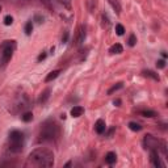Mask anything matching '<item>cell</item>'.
Returning <instances> with one entry per match:
<instances>
[{"instance_id":"1","label":"cell","mask_w":168,"mask_h":168,"mask_svg":"<svg viewBox=\"0 0 168 168\" xmlns=\"http://www.w3.org/2000/svg\"><path fill=\"white\" fill-rule=\"evenodd\" d=\"M29 163L37 167H51L54 164V154L47 149H37L29 155Z\"/></svg>"},{"instance_id":"2","label":"cell","mask_w":168,"mask_h":168,"mask_svg":"<svg viewBox=\"0 0 168 168\" xmlns=\"http://www.w3.org/2000/svg\"><path fill=\"white\" fill-rule=\"evenodd\" d=\"M59 137V126L54 121H49L44 124L41 131H39V139L44 142H53Z\"/></svg>"},{"instance_id":"3","label":"cell","mask_w":168,"mask_h":168,"mask_svg":"<svg viewBox=\"0 0 168 168\" xmlns=\"http://www.w3.org/2000/svg\"><path fill=\"white\" fill-rule=\"evenodd\" d=\"M24 149V134L19 130H12L9 133V150L13 154L21 152Z\"/></svg>"},{"instance_id":"4","label":"cell","mask_w":168,"mask_h":168,"mask_svg":"<svg viewBox=\"0 0 168 168\" xmlns=\"http://www.w3.org/2000/svg\"><path fill=\"white\" fill-rule=\"evenodd\" d=\"M15 41H4L1 45H0V51H1V58H0V62H1V66H5L11 61L13 51H15Z\"/></svg>"},{"instance_id":"5","label":"cell","mask_w":168,"mask_h":168,"mask_svg":"<svg viewBox=\"0 0 168 168\" xmlns=\"http://www.w3.org/2000/svg\"><path fill=\"white\" fill-rule=\"evenodd\" d=\"M144 143H146V146L149 147V149H151V150H155L158 141H156L152 135H150V134H149V135L144 137Z\"/></svg>"},{"instance_id":"6","label":"cell","mask_w":168,"mask_h":168,"mask_svg":"<svg viewBox=\"0 0 168 168\" xmlns=\"http://www.w3.org/2000/svg\"><path fill=\"white\" fill-rule=\"evenodd\" d=\"M95 130H96L97 134H103L107 130V125H105L104 120H97L96 124H95Z\"/></svg>"},{"instance_id":"7","label":"cell","mask_w":168,"mask_h":168,"mask_svg":"<svg viewBox=\"0 0 168 168\" xmlns=\"http://www.w3.org/2000/svg\"><path fill=\"white\" fill-rule=\"evenodd\" d=\"M83 113H84V108L83 107H79V105H76V107H74L71 109V116L75 117V118L80 117Z\"/></svg>"},{"instance_id":"8","label":"cell","mask_w":168,"mask_h":168,"mask_svg":"<svg viewBox=\"0 0 168 168\" xmlns=\"http://www.w3.org/2000/svg\"><path fill=\"white\" fill-rule=\"evenodd\" d=\"M116 160H117V155H116V152H108L107 155H105V163L107 164H113V163H116Z\"/></svg>"},{"instance_id":"9","label":"cell","mask_w":168,"mask_h":168,"mask_svg":"<svg viewBox=\"0 0 168 168\" xmlns=\"http://www.w3.org/2000/svg\"><path fill=\"white\" fill-rule=\"evenodd\" d=\"M122 51H124V47L121 44H114L113 46H110V49H109V53H112V54H121Z\"/></svg>"},{"instance_id":"10","label":"cell","mask_w":168,"mask_h":168,"mask_svg":"<svg viewBox=\"0 0 168 168\" xmlns=\"http://www.w3.org/2000/svg\"><path fill=\"white\" fill-rule=\"evenodd\" d=\"M151 162L155 167H160L159 158H158V151L156 150H151Z\"/></svg>"},{"instance_id":"11","label":"cell","mask_w":168,"mask_h":168,"mask_svg":"<svg viewBox=\"0 0 168 168\" xmlns=\"http://www.w3.org/2000/svg\"><path fill=\"white\" fill-rule=\"evenodd\" d=\"M61 74V71L59 70H54V71H51L50 74L47 75V76L45 78V81L46 83H49V81H51V80H54V79H57L58 78V75Z\"/></svg>"},{"instance_id":"12","label":"cell","mask_w":168,"mask_h":168,"mask_svg":"<svg viewBox=\"0 0 168 168\" xmlns=\"http://www.w3.org/2000/svg\"><path fill=\"white\" fill-rule=\"evenodd\" d=\"M141 114H142L143 117H147V118H152V117H156L158 113L155 110H151V109H144L141 112Z\"/></svg>"},{"instance_id":"13","label":"cell","mask_w":168,"mask_h":168,"mask_svg":"<svg viewBox=\"0 0 168 168\" xmlns=\"http://www.w3.org/2000/svg\"><path fill=\"white\" fill-rule=\"evenodd\" d=\"M143 75H144V76H147V78L154 79V80H156V81H159V75L155 74V72L151 71V70H144L143 71Z\"/></svg>"},{"instance_id":"14","label":"cell","mask_w":168,"mask_h":168,"mask_svg":"<svg viewBox=\"0 0 168 168\" xmlns=\"http://www.w3.org/2000/svg\"><path fill=\"white\" fill-rule=\"evenodd\" d=\"M124 87V84L122 83H117V84H114L112 88H109L108 90V95H112V93H114V92H117L118 90H121V88Z\"/></svg>"},{"instance_id":"15","label":"cell","mask_w":168,"mask_h":168,"mask_svg":"<svg viewBox=\"0 0 168 168\" xmlns=\"http://www.w3.org/2000/svg\"><path fill=\"white\" fill-rule=\"evenodd\" d=\"M21 120L24 121V122H30V121L33 120V113L32 112H26V113H24L21 116Z\"/></svg>"},{"instance_id":"16","label":"cell","mask_w":168,"mask_h":168,"mask_svg":"<svg viewBox=\"0 0 168 168\" xmlns=\"http://www.w3.org/2000/svg\"><path fill=\"white\" fill-rule=\"evenodd\" d=\"M129 129L133 131H141L142 130V126L138 122H129Z\"/></svg>"},{"instance_id":"17","label":"cell","mask_w":168,"mask_h":168,"mask_svg":"<svg viewBox=\"0 0 168 168\" xmlns=\"http://www.w3.org/2000/svg\"><path fill=\"white\" fill-rule=\"evenodd\" d=\"M49 93H50V90H45L44 92H42V93H41V97H39V103H45V101L49 98V96H50Z\"/></svg>"},{"instance_id":"18","label":"cell","mask_w":168,"mask_h":168,"mask_svg":"<svg viewBox=\"0 0 168 168\" xmlns=\"http://www.w3.org/2000/svg\"><path fill=\"white\" fill-rule=\"evenodd\" d=\"M32 30H33V24H32V21H28L25 24V33L28 36H30L32 34Z\"/></svg>"},{"instance_id":"19","label":"cell","mask_w":168,"mask_h":168,"mask_svg":"<svg viewBox=\"0 0 168 168\" xmlns=\"http://www.w3.org/2000/svg\"><path fill=\"white\" fill-rule=\"evenodd\" d=\"M116 33L118 36H122L124 33H125V26L122 24H117L116 25Z\"/></svg>"},{"instance_id":"20","label":"cell","mask_w":168,"mask_h":168,"mask_svg":"<svg viewBox=\"0 0 168 168\" xmlns=\"http://www.w3.org/2000/svg\"><path fill=\"white\" fill-rule=\"evenodd\" d=\"M3 21H4V25L9 26V25H12V24H13V17H12L11 15H7L5 17H4V20H3Z\"/></svg>"},{"instance_id":"21","label":"cell","mask_w":168,"mask_h":168,"mask_svg":"<svg viewBox=\"0 0 168 168\" xmlns=\"http://www.w3.org/2000/svg\"><path fill=\"white\" fill-rule=\"evenodd\" d=\"M84 38H85V30L83 28L80 29V33H79V38H78V44H81V42L84 41Z\"/></svg>"},{"instance_id":"22","label":"cell","mask_w":168,"mask_h":168,"mask_svg":"<svg viewBox=\"0 0 168 168\" xmlns=\"http://www.w3.org/2000/svg\"><path fill=\"white\" fill-rule=\"evenodd\" d=\"M135 44H137V37L134 34H131L129 37V45L130 46H135Z\"/></svg>"},{"instance_id":"23","label":"cell","mask_w":168,"mask_h":168,"mask_svg":"<svg viewBox=\"0 0 168 168\" xmlns=\"http://www.w3.org/2000/svg\"><path fill=\"white\" fill-rule=\"evenodd\" d=\"M156 67L158 68H164L166 67V61H164V59H159V61L156 62Z\"/></svg>"},{"instance_id":"24","label":"cell","mask_w":168,"mask_h":168,"mask_svg":"<svg viewBox=\"0 0 168 168\" xmlns=\"http://www.w3.org/2000/svg\"><path fill=\"white\" fill-rule=\"evenodd\" d=\"M45 58H46V54H45V53H44V54H39V55H38V62L44 61Z\"/></svg>"},{"instance_id":"25","label":"cell","mask_w":168,"mask_h":168,"mask_svg":"<svg viewBox=\"0 0 168 168\" xmlns=\"http://www.w3.org/2000/svg\"><path fill=\"white\" fill-rule=\"evenodd\" d=\"M67 38H68V33L66 32V33H64V37H63V42H66V41H67Z\"/></svg>"},{"instance_id":"26","label":"cell","mask_w":168,"mask_h":168,"mask_svg":"<svg viewBox=\"0 0 168 168\" xmlns=\"http://www.w3.org/2000/svg\"><path fill=\"white\" fill-rule=\"evenodd\" d=\"M120 104H121V100H116V101H114V105H117V107H120Z\"/></svg>"},{"instance_id":"27","label":"cell","mask_w":168,"mask_h":168,"mask_svg":"<svg viewBox=\"0 0 168 168\" xmlns=\"http://www.w3.org/2000/svg\"><path fill=\"white\" fill-rule=\"evenodd\" d=\"M0 12H1V5H0Z\"/></svg>"}]
</instances>
